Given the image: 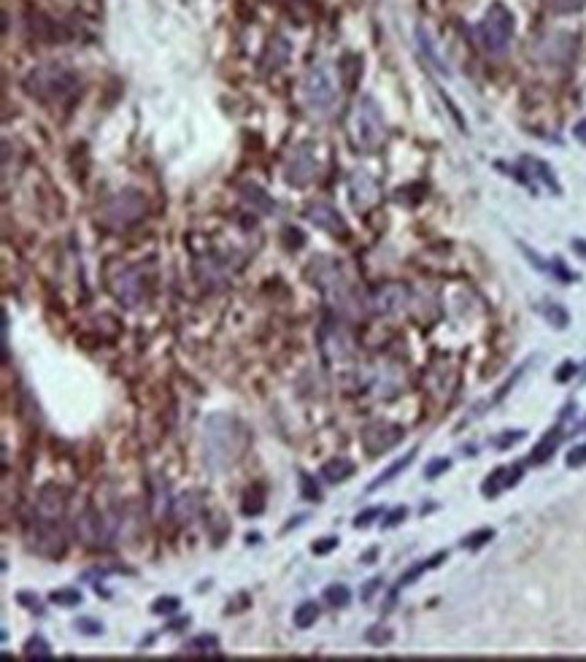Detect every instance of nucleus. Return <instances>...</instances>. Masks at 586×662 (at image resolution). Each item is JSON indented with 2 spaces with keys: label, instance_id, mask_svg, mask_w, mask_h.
<instances>
[{
  "label": "nucleus",
  "instance_id": "nucleus-44",
  "mask_svg": "<svg viewBox=\"0 0 586 662\" xmlns=\"http://www.w3.org/2000/svg\"><path fill=\"white\" fill-rule=\"evenodd\" d=\"M381 584H384L381 579H373V581H368V586H365V592H362V600H370V595H373V592H376V589H379Z\"/></svg>",
  "mask_w": 586,
  "mask_h": 662
},
{
  "label": "nucleus",
  "instance_id": "nucleus-31",
  "mask_svg": "<svg viewBox=\"0 0 586 662\" xmlns=\"http://www.w3.org/2000/svg\"><path fill=\"white\" fill-rule=\"evenodd\" d=\"M586 6V0H548V9L557 14H573L581 11Z\"/></svg>",
  "mask_w": 586,
  "mask_h": 662
},
{
  "label": "nucleus",
  "instance_id": "nucleus-4",
  "mask_svg": "<svg viewBox=\"0 0 586 662\" xmlns=\"http://www.w3.org/2000/svg\"><path fill=\"white\" fill-rule=\"evenodd\" d=\"M314 268H317V281H314V284L327 295L330 306L338 308L344 317H359L362 308H359L357 297L351 292L349 281L344 279V273L338 270V265H332V263H319V265H314Z\"/></svg>",
  "mask_w": 586,
  "mask_h": 662
},
{
  "label": "nucleus",
  "instance_id": "nucleus-41",
  "mask_svg": "<svg viewBox=\"0 0 586 662\" xmlns=\"http://www.w3.org/2000/svg\"><path fill=\"white\" fill-rule=\"evenodd\" d=\"M335 546H338V538H322L319 544H314V554H330Z\"/></svg>",
  "mask_w": 586,
  "mask_h": 662
},
{
  "label": "nucleus",
  "instance_id": "nucleus-1",
  "mask_svg": "<svg viewBox=\"0 0 586 662\" xmlns=\"http://www.w3.org/2000/svg\"><path fill=\"white\" fill-rule=\"evenodd\" d=\"M249 435L230 414H211L203 424V459L214 473L230 471L243 457Z\"/></svg>",
  "mask_w": 586,
  "mask_h": 662
},
{
  "label": "nucleus",
  "instance_id": "nucleus-47",
  "mask_svg": "<svg viewBox=\"0 0 586 662\" xmlns=\"http://www.w3.org/2000/svg\"><path fill=\"white\" fill-rule=\"evenodd\" d=\"M573 249L578 252V255L586 257V241H573Z\"/></svg>",
  "mask_w": 586,
  "mask_h": 662
},
{
  "label": "nucleus",
  "instance_id": "nucleus-14",
  "mask_svg": "<svg viewBox=\"0 0 586 662\" xmlns=\"http://www.w3.org/2000/svg\"><path fill=\"white\" fill-rule=\"evenodd\" d=\"M65 492L57 484H49L41 489L38 506H36V519H49V522H60L65 514Z\"/></svg>",
  "mask_w": 586,
  "mask_h": 662
},
{
  "label": "nucleus",
  "instance_id": "nucleus-32",
  "mask_svg": "<svg viewBox=\"0 0 586 662\" xmlns=\"http://www.w3.org/2000/svg\"><path fill=\"white\" fill-rule=\"evenodd\" d=\"M181 606L179 598H157L152 603V613H157V616H163V613H176Z\"/></svg>",
  "mask_w": 586,
  "mask_h": 662
},
{
  "label": "nucleus",
  "instance_id": "nucleus-25",
  "mask_svg": "<svg viewBox=\"0 0 586 662\" xmlns=\"http://www.w3.org/2000/svg\"><path fill=\"white\" fill-rule=\"evenodd\" d=\"M243 200H246V203H252L257 211H262V214H270V211L276 208V203H273V200H270L268 195L259 190V187H255V184H252V187H249V184L243 187Z\"/></svg>",
  "mask_w": 586,
  "mask_h": 662
},
{
  "label": "nucleus",
  "instance_id": "nucleus-26",
  "mask_svg": "<svg viewBox=\"0 0 586 662\" xmlns=\"http://www.w3.org/2000/svg\"><path fill=\"white\" fill-rule=\"evenodd\" d=\"M522 163L524 166H530L533 170H535V176L546 184L548 190L551 192H557L560 195V184H557V178H554V173H551V168L543 163V160H535V157H522Z\"/></svg>",
  "mask_w": 586,
  "mask_h": 662
},
{
  "label": "nucleus",
  "instance_id": "nucleus-3",
  "mask_svg": "<svg viewBox=\"0 0 586 662\" xmlns=\"http://www.w3.org/2000/svg\"><path fill=\"white\" fill-rule=\"evenodd\" d=\"M25 87L41 103H65L78 89V76L65 65H43L25 78Z\"/></svg>",
  "mask_w": 586,
  "mask_h": 662
},
{
  "label": "nucleus",
  "instance_id": "nucleus-38",
  "mask_svg": "<svg viewBox=\"0 0 586 662\" xmlns=\"http://www.w3.org/2000/svg\"><path fill=\"white\" fill-rule=\"evenodd\" d=\"M16 600L25 606L27 611H36V613H43V608H41V600L36 598V595H30V592H19L16 595Z\"/></svg>",
  "mask_w": 586,
  "mask_h": 662
},
{
  "label": "nucleus",
  "instance_id": "nucleus-43",
  "mask_svg": "<svg viewBox=\"0 0 586 662\" xmlns=\"http://www.w3.org/2000/svg\"><path fill=\"white\" fill-rule=\"evenodd\" d=\"M575 370H578V368H575L573 362H565V365H562V370H557V382H567V379L573 376Z\"/></svg>",
  "mask_w": 586,
  "mask_h": 662
},
{
  "label": "nucleus",
  "instance_id": "nucleus-5",
  "mask_svg": "<svg viewBox=\"0 0 586 662\" xmlns=\"http://www.w3.org/2000/svg\"><path fill=\"white\" fill-rule=\"evenodd\" d=\"M478 39L489 54H505L513 41V14L503 3H492L478 22Z\"/></svg>",
  "mask_w": 586,
  "mask_h": 662
},
{
  "label": "nucleus",
  "instance_id": "nucleus-6",
  "mask_svg": "<svg viewBox=\"0 0 586 662\" xmlns=\"http://www.w3.org/2000/svg\"><path fill=\"white\" fill-rule=\"evenodd\" d=\"M303 98H306L311 111H330L338 98V78L332 73V68L327 63H317L308 71L306 81H303Z\"/></svg>",
  "mask_w": 586,
  "mask_h": 662
},
{
  "label": "nucleus",
  "instance_id": "nucleus-28",
  "mask_svg": "<svg viewBox=\"0 0 586 662\" xmlns=\"http://www.w3.org/2000/svg\"><path fill=\"white\" fill-rule=\"evenodd\" d=\"M25 657H30V660H33V657H36V660H49L51 657L49 643H46L41 636H33L25 643Z\"/></svg>",
  "mask_w": 586,
  "mask_h": 662
},
{
  "label": "nucleus",
  "instance_id": "nucleus-30",
  "mask_svg": "<svg viewBox=\"0 0 586 662\" xmlns=\"http://www.w3.org/2000/svg\"><path fill=\"white\" fill-rule=\"evenodd\" d=\"M300 495H303V500H311V503H319V500H322L319 484L314 482V476H308L306 471L300 473Z\"/></svg>",
  "mask_w": 586,
  "mask_h": 662
},
{
  "label": "nucleus",
  "instance_id": "nucleus-23",
  "mask_svg": "<svg viewBox=\"0 0 586 662\" xmlns=\"http://www.w3.org/2000/svg\"><path fill=\"white\" fill-rule=\"evenodd\" d=\"M416 36H419V46H421V51H424V57L433 63L435 71H441V73H446V76H448L446 63H443V57H441V54H438V49L433 46V39L427 36V30H424V27H419V30H416Z\"/></svg>",
  "mask_w": 586,
  "mask_h": 662
},
{
  "label": "nucleus",
  "instance_id": "nucleus-46",
  "mask_svg": "<svg viewBox=\"0 0 586 662\" xmlns=\"http://www.w3.org/2000/svg\"><path fill=\"white\" fill-rule=\"evenodd\" d=\"M306 519H308L306 514H300V516H294V522H289V524H287V527H284V533H287V530H292V527H297V524H303V522H306Z\"/></svg>",
  "mask_w": 586,
  "mask_h": 662
},
{
  "label": "nucleus",
  "instance_id": "nucleus-18",
  "mask_svg": "<svg viewBox=\"0 0 586 662\" xmlns=\"http://www.w3.org/2000/svg\"><path fill=\"white\" fill-rule=\"evenodd\" d=\"M562 441V427H554V430H548L540 441L535 444V449H533V454H530V462H535V465H540V462H546L554 452H557V446H560Z\"/></svg>",
  "mask_w": 586,
  "mask_h": 662
},
{
  "label": "nucleus",
  "instance_id": "nucleus-13",
  "mask_svg": "<svg viewBox=\"0 0 586 662\" xmlns=\"http://www.w3.org/2000/svg\"><path fill=\"white\" fill-rule=\"evenodd\" d=\"M306 217H308V222H314L319 230H324V233H330V235H341V238L349 235V228H346L344 217H341L332 205H327V203L308 205Z\"/></svg>",
  "mask_w": 586,
  "mask_h": 662
},
{
  "label": "nucleus",
  "instance_id": "nucleus-10",
  "mask_svg": "<svg viewBox=\"0 0 586 662\" xmlns=\"http://www.w3.org/2000/svg\"><path fill=\"white\" fill-rule=\"evenodd\" d=\"M408 297H411V292H408L406 284L392 281V284H384V287H379V290L373 292L370 308H373L376 314H381V317H392V314L406 308Z\"/></svg>",
  "mask_w": 586,
  "mask_h": 662
},
{
  "label": "nucleus",
  "instance_id": "nucleus-21",
  "mask_svg": "<svg viewBox=\"0 0 586 662\" xmlns=\"http://www.w3.org/2000/svg\"><path fill=\"white\" fill-rule=\"evenodd\" d=\"M538 311L546 317L548 325H554V327H560V330H565V327L570 325V314H567V311H565L560 303L543 300V303H538Z\"/></svg>",
  "mask_w": 586,
  "mask_h": 662
},
{
  "label": "nucleus",
  "instance_id": "nucleus-16",
  "mask_svg": "<svg viewBox=\"0 0 586 662\" xmlns=\"http://www.w3.org/2000/svg\"><path fill=\"white\" fill-rule=\"evenodd\" d=\"M522 479V468H500V471H495L489 479L484 482V487H481V492H484L486 497H495L500 495L505 487H513L516 482Z\"/></svg>",
  "mask_w": 586,
  "mask_h": 662
},
{
  "label": "nucleus",
  "instance_id": "nucleus-24",
  "mask_svg": "<svg viewBox=\"0 0 586 662\" xmlns=\"http://www.w3.org/2000/svg\"><path fill=\"white\" fill-rule=\"evenodd\" d=\"M319 606L314 603V600H306V603H300L297 608H294V627L297 630H308L311 624H317L319 619Z\"/></svg>",
  "mask_w": 586,
  "mask_h": 662
},
{
  "label": "nucleus",
  "instance_id": "nucleus-15",
  "mask_svg": "<svg viewBox=\"0 0 586 662\" xmlns=\"http://www.w3.org/2000/svg\"><path fill=\"white\" fill-rule=\"evenodd\" d=\"M114 292L128 306H138L143 300V273H140V268H125L122 276L116 279Z\"/></svg>",
  "mask_w": 586,
  "mask_h": 662
},
{
  "label": "nucleus",
  "instance_id": "nucleus-34",
  "mask_svg": "<svg viewBox=\"0 0 586 662\" xmlns=\"http://www.w3.org/2000/svg\"><path fill=\"white\" fill-rule=\"evenodd\" d=\"M448 468H451V459H446V457L433 459V462L424 468V476H427V479H438V476H441L443 471H448Z\"/></svg>",
  "mask_w": 586,
  "mask_h": 662
},
{
  "label": "nucleus",
  "instance_id": "nucleus-33",
  "mask_svg": "<svg viewBox=\"0 0 586 662\" xmlns=\"http://www.w3.org/2000/svg\"><path fill=\"white\" fill-rule=\"evenodd\" d=\"M495 538V530H489V527H484V530H478V533L468 535L465 541H462V546L465 549H481L486 544V541H492Z\"/></svg>",
  "mask_w": 586,
  "mask_h": 662
},
{
  "label": "nucleus",
  "instance_id": "nucleus-48",
  "mask_svg": "<svg viewBox=\"0 0 586 662\" xmlns=\"http://www.w3.org/2000/svg\"><path fill=\"white\" fill-rule=\"evenodd\" d=\"M581 430H584V433H586V419H584V424H581Z\"/></svg>",
  "mask_w": 586,
  "mask_h": 662
},
{
  "label": "nucleus",
  "instance_id": "nucleus-42",
  "mask_svg": "<svg viewBox=\"0 0 586 662\" xmlns=\"http://www.w3.org/2000/svg\"><path fill=\"white\" fill-rule=\"evenodd\" d=\"M522 438H524V430H510L505 438H500V441H497V446H500V449H505V446L516 444V441H522Z\"/></svg>",
  "mask_w": 586,
  "mask_h": 662
},
{
  "label": "nucleus",
  "instance_id": "nucleus-17",
  "mask_svg": "<svg viewBox=\"0 0 586 662\" xmlns=\"http://www.w3.org/2000/svg\"><path fill=\"white\" fill-rule=\"evenodd\" d=\"M354 462L346 457H335V459H327L324 465H322V471H319V476L327 482V484H338V482H346L349 476H354Z\"/></svg>",
  "mask_w": 586,
  "mask_h": 662
},
{
  "label": "nucleus",
  "instance_id": "nucleus-29",
  "mask_svg": "<svg viewBox=\"0 0 586 662\" xmlns=\"http://www.w3.org/2000/svg\"><path fill=\"white\" fill-rule=\"evenodd\" d=\"M49 600L54 603V606H63V608H73V606H78L81 603V592L78 589H57V592H51Z\"/></svg>",
  "mask_w": 586,
  "mask_h": 662
},
{
  "label": "nucleus",
  "instance_id": "nucleus-37",
  "mask_svg": "<svg viewBox=\"0 0 586 662\" xmlns=\"http://www.w3.org/2000/svg\"><path fill=\"white\" fill-rule=\"evenodd\" d=\"M565 462H567V468H581V465H586V446L570 449V454L565 457Z\"/></svg>",
  "mask_w": 586,
  "mask_h": 662
},
{
  "label": "nucleus",
  "instance_id": "nucleus-27",
  "mask_svg": "<svg viewBox=\"0 0 586 662\" xmlns=\"http://www.w3.org/2000/svg\"><path fill=\"white\" fill-rule=\"evenodd\" d=\"M324 600L330 603L332 608H346L351 603V589L346 584H330L324 589Z\"/></svg>",
  "mask_w": 586,
  "mask_h": 662
},
{
  "label": "nucleus",
  "instance_id": "nucleus-39",
  "mask_svg": "<svg viewBox=\"0 0 586 662\" xmlns=\"http://www.w3.org/2000/svg\"><path fill=\"white\" fill-rule=\"evenodd\" d=\"M406 516H408V509H406V506H400V509H395L392 514H389V516H386V519H384L381 527H384V530H389V527H397V524L403 522Z\"/></svg>",
  "mask_w": 586,
  "mask_h": 662
},
{
  "label": "nucleus",
  "instance_id": "nucleus-45",
  "mask_svg": "<svg viewBox=\"0 0 586 662\" xmlns=\"http://www.w3.org/2000/svg\"><path fill=\"white\" fill-rule=\"evenodd\" d=\"M575 138L581 141V143H586V119H584V122H578V125H575Z\"/></svg>",
  "mask_w": 586,
  "mask_h": 662
},
{
  "label": "nucleus",
  "instance_id": "nucleus-40",
  "mask_svg": "<svg viewBox=\"0 0 586 662\" xmlns=\"http://www.w3.org/2000/svg\"><path fill=\"white\" fill-rule=\"evenodd\" d=\"M376 516H381V509H368V511H362L357 519H354V527H368V524L373 522Z\"/></svg>",
  "mask_w": 586,
  "mask_h": 662
},
{
  "label": "nucleus",
  "instance_id": "nucleus-11",
  "mask_svg": "<svg viewBox=\"0 0 586 662\" xmlns=\"http://www.w3.org/2000/svg\"><path fill=\"white\" fill-rule=\"evenodd\" d=\"M314 176H317V157L311 152V146L303 143V146L294 149L292 160L287 166V181L294 184V187H306Z\"/></svg>",
  "mask_w": 586,
  "mask_h": 662
},
{
  "label": "nucleus",
  "instance_id": "nucleus-20",
  "mask_svg": "<svg viewBox=\"0 0 586 662\" xmlns=\"http://www.w3.org/2000/svg\"><path fill=\"white\" fill-rule=\"evenodd\" d=\"M446 560V551H438V554H433L430 560H421L419 565H413L411 571H406V574L400 576V581H397V586H408V584H413L416 579H419L421 574H427V571H433V568H438L441 562Z\"/></svg>",
  "mask_w": 586,
  "mask_h": 662
},
{
  "label": "nucleus",
  "instance_id": "nucleus-8",
  "mask_svg": "<svg viewBox=\"0 0 586 662\" xmlns=\"http://www.w3.org/2000/svg\"><path fill=\"white\" fill-rule=\"evenodd\" d=\"M27 546L36 554L46 557V560H57L65 554V533L60 522H49V519H36L27 530Z\"/></svg>",
  "mask_w": 586,
  "mask_h": 662
},
{
  "label": "nucleus",
  "instance_id": "nucleus-35",
  "mask_svg": "<svg viewBox=\"0 0 586 662\" xmlns=\"http://www.w3.org/2000/svg\"><path fill=\"white\" fill-rule=\"evenodd\" d=\"M365 641L373 643V646H381V643H389V641H392V633H389V630H381V627H373V630H368Z\"/></svg>",
  "mask_w": 586,
  "mask_h": 662
},
{
  "label": "nucleus",
  "instance_id": "nucleus-12",
  "mask_svg": "<svg viewBox=\"0 0 586 662\" xmlns=\"http://www.w3.org/2000/svg\"><path fill=\"white\" fill-rule=\"evenodd\" d=\"M349 192H351V203L359 211H368L370 205L379 200V181L370 176L368 170H354L349 178Z\"/></svg>",
  "mask_w": 586,
  "mask_h": 662
},
{
  "label": "nucleus",
  "instance_id": "nucleus-9",
  "mask_svg": "<svg viewBox=\"0 0 586 662\" xmlns=\"http://www.w3.org/2000/svg\"><path fill=\"white\" fill-rule=\"evenodd\" d=\"M403 441V427L392 422H373L362 430V446L370 457H379L384 452L395 449Z\"/></svg>",
  "mask_w": 586,
  "mask_h": 662
},
{
  "label": "nucleus",
  "instance_id": "nucleus-36",
  "mask_svg": "<svg viewBox=\"0 0 586 662\" xmlns=\"http://www.w3.org/2000/svg\"><path fill=\"white\" fill-rule=\"evenodd\" d=\"M76 630L78 633H84V636H101L103 624L95 622V619H76Z\"/></svg>",
  "mask_w": 586,
  "mask_h": 662
},
{
  "label": "nucleus",
  "instance_id": "nucleus-7",
  "mask_svg": "<svg viewBox=\"0 0 586 662\" xmlns=\"http://www.w3.org/2000/svg\"><path fill=\"white\" fill-rule=\"evenodd\" d=\"M146 214V200L140 198V192L135 190H125V192H116L114 198L106 203L103 208V225L114 230H125L130 225L140 222Z\"/></svg>",
  "mask_w": 586,
  "mask_h": 662
},
{
  "label": "nucleus",
  "instance_id": "nucleus-22",
  "mask_svg": "<svg viewBox=\"0 0 586 662\" xmlns=\"http://www.w3.org/2000/svg\"><path fill=\"white\" fill-rule=\"evenodd\" d=\"M184 651H187V654H203V657H208V654H219V638L208 636V633L195 636L192 641H187Z\"/></svg>",
  "mask_w": 586,
  "mask_h": 662
},
{
  "label": "nucleus",
  "instance_id": "nucleus-2",
  "mask_svg": "<svg viewBox=\"0 0 586 662\" xmlns=\"http://www.w3.org/2000/svg\"><path fill=\"white\" fill-rule=\"evenodd\" d=\"M349 136H351V143L357 146L359 152H376L384 143V136H386V122H384V111L381 106L376 103V98H359L354 111H351V119H349Z\"/></svg>",
  "mask_w": 586,
  "mask_h": 662
},
{
  "label": "nucleus",
  "instance_id": "nucleus-19",
  "mask_svg": "<svg viewBox=\"0 0 586 662\" xmlns=\"http://www.w3.org/2000/svg\"><path fill=\"white\" fill-rule=\"evenodd\" d=\"M416 454H419V449H411V452H408L406 457L395 459V462H392V465H389V468H386V471H384L381 476H379V479H376V482H373V484H370V489H379V487L389 484V482H392V479H395V476H400V473L406 471L408 465H411V462H413V459H416Z\"/></svg>",
  "mask_w": 586,
  "mask_h": 662
}]
</instances>
